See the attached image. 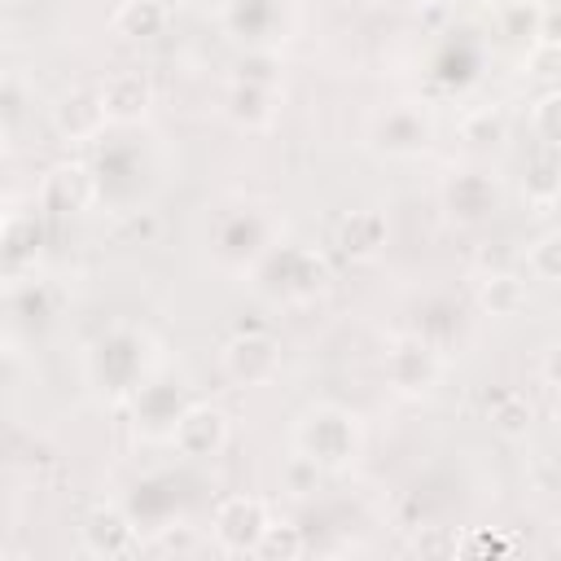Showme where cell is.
<instances>
[{"instance_id":"20","label":"cell","mask_w":561,"mask_h":561,"mask_svg":"<svg viewBox=\"0 0 561 561\" xmlns=\"http://www.w3.org/2000/svg\"><path fill=\"white\" fill-rule=\"evenodd\" d=\"M504 136H508V123L500 110H473L460 123V140L469 149H495V145H504Z\"/></svg>"},{"instance_id":"7","label":"cell","mask_w":561,"mask_h":561,"mask_svg":"<svg viewBox=\"0 0 561 561\" xmlns=\"http://www.w3.org/2000/svg\"><path fill=\"white\" fill-rule=\"evenodd\" d=\"M105 105H101V92L96 88H70L57 96L53 105V131L66 140V145H83L92 136H101L105 127Z\"/></svg>"},{"instance_id":"11","label":"cell","mask_w":561,"mask_h":561,"mask_svg":"<svg viewBox=\"0 0 561 561\" xmlns=\"http://www.w3.org/2000/svg\"><path fill=\"white\" fill-rule=\"evenodd\" d=\"M276 110H280V96H276L272 83L237 79V83L228 88V118H232L237 127H245V131L267 127V123L276 118Z\"/></svg>"},{"instance_id":"5","label":"cell","mask_w":561,"mask_h":561,"mask_svg":"<svg viewBox=\"0 0 561 561\" xmlns=\"http://www.w3.org/2000/svg\"><path fill=\"white\" fill-rule=\"evenodd\" d=\"M79 543L92 557H131L140 552V530L127 508H118L114 500H96L79 517Z\"/></svg>"},{"instance_id":"4","label":"cell","mask_w":561,"mask_h":561,"mask_svg":"<svg viewBox=\"0 0 561 561\" xmlns=\"http://www.w3.org/2000/svg\"><path fill=\"white\" fill-rule=\"evenodd\" d=\"M219 364H224L228 381H237V386H267L280 373V342L263 329L232 333L219 351Z\"/></svg>"},{"instance_id":"14","label":"cell","mask_w":561,"mask_h":561,"mask_svg":"<svg viewBox=\"0 0 561 561\" xmlns=\"http://www.w3.org/2000/svg\"><path fill=\"white\" fill-rule=\"evenodd\" d=\"M478 307L495 320H508V316H522L526 307V280L513 276V272H491L478 280Z\"/></svg>"},{"instance_id":"24","label":"cell","mask_w":561,"mask_h":561,"mask_svg":"<svg viewBox=\"0 0 561 561\" xmlns=\"http://www.w3.org/2000/svg\"><path fill=\"white\" fill-rule=\"evenodd\" d=\"M412 552H421V557H451V552H460V535L447 530V526H425L412 539Z\"/></svg>"},{"instance_id":"22","label":"cell","mask_w":561,"mask_h":561,"mask_svg":"<svg viewBox=\"0 0 561 561\" xmlns=\"http://www.w3.org/2000/svg\"><path fill=\"white\" fill-rule=\"evenodd\" d=\"M530 127H535V136H539L543 149H557L561 145V92L557 88H543L539 92V101L530 110Z\"/></svg>"},{"instance_id":"15","label":"cell","mask_w":561,"mask_h":561,"mask_svg":"<svg viewBox=\"0 0 561 561\" xmlns=\"http://www.w3.org/2000/svg\"><path fill=\"white\" fill-rule=\"evenodd\" d=\"M557 193H561V167H557L552 149H543V153H535L526 162V202L535 210H552L557 206Z\"/></svg>"},{"instance_id":"21","label":"cell","mask_w":561,"mask_h":561,"mask_svg":"<svg viewBox=\"0 0 561 561\" xmlns=\"http://www.w3.org/2000/svg\"><path fill=\"white\" fill-rule=\"evenodd\" d=\"M557 70H561V44H557V35H535L526 44V75L539 79L543 88H557Z\"/></svg>"},{"instance_id":"3","label":"cell","mask_w":561,"mask_h":561,"mask_svg":"<svg viewBox=\"0 0 561 561\" xmlns=\"http://www.w3.org/2000/svg\"><path fill=\"white\" fill-rule=\"evenodd\" d=\"M228 438H232V421H228V412L215 408V403H188V408H180L175 421H171V443H175V451L188 456V460H210V456H219V451L228 447Z\"/></svg>"},{"instance_id":"19","label":"cell","mask_w":561,"mask_h":561,"mask_svg":"<svg viewBox=\"0 0 561 561\" xmlns=\"http://www.w3.org/2000/svg\"><path fill=\"white\" fill-rule=\"evenodd\" d=\"M447 202H451V215H460V219H482V215L495 206V193H491V184H486V180L465 175V180H456V184H451Z\"/></svg>"},{"instance_id":"18","label":"cell","mask_w":561,"mask_h":561,"mask_svg":"<svg viewBox=\"0 0 561 561\" xmlns=\"http://www.w3.org/2000/svg\"><path fill=\"white\" fill-rule=\"evenodd\" d=\"M526 272H530L535 280H543V285H557V280H561V232H557V228H548V232H539V237L530 241V250H526Z\"/></svg>"},{"instance_id":"23","label":"cell","mask_w":561,"mask_h":561,"mask_svg":"<svg viewBox=\"0 0 561 561\" xmlns=\"http://www.w3.org/2000/svg\"><path fill=\"white\" fill-rule=\"evenodd\" d=\"M500 18H504V35H513V39H535L539 35V26H543V9L539 4H522V0H508L504 9H500Z\"/></svg>"},{"instance_id":"17","label":"cell","mask_w":561,"mask_h":561,"mask_svg":"<svg viewBox=\"0 0 561 561\" xmlns=\"http://www.w3.org/2000/svg\"><path fill=\"white\" fill-rule=\"evenodd\" d=\"M302 530L294 526V522H267L263 526V535H259V543H254V557H263V561H294V557H302Z\"/></svg>"},{"instance_id":"1","label":"cell","mask_w":561,"mask_h":561,"mask_svg":"<svg viewBox=\"0 0 561 561\" xmlns=\"http://www.w3.org/2000/svg\"><path fill=\"white\" fill-rule=\"evenodd\" d=\"M294 447L302 460H311L320 473H342L359 460L364 447V425L351 408L342 403H316L298 416L294 425Z\"/></svg>"},{"instance_id":"16","label":"cell","mask_w":561,"mask_h":561,"mask_svg":"<svg viewBox=\"0 0 561 561\" xmlns=\"http://www.w3.org/2000/svg\"><path fill=\"white\" fill-rule=\"evenodd\" d=\"M491 425H495L504 438H526L530 425H535V408H530V399L517 394V390L495 394V403H491Z\"/></svg>"},{"instance_id":"6","label":"cell","mask_w":561,"mask_h":561,"mask_svg":"<svg viewBox=\"0 0 561 561\" xmlns=\"http://www.w3.org/2000/svg\"><path fill=\"white\" fill-rule=\"evenodd\" d=\"M267 522H272V508H267L259 495H228V500L215 508L210 535H215L219 552L254 557V543H259V535H263Z\"/></svg>"},{"instance_id":"12","label":"cell","mask_w":561,"mask_h":561,"mask_svg":"<svg viewBox=\"0 0 561 561\" xmlns=\"http://www.w3.org/2000/svg\"><path fill=\"white\" fill-rule=\"evenodd\" d=\"M386 245V215L381 210H351L342 224H337V250L346 259H373L377 250Z\"/></svg>"},{"instance_id":"10","label":"cell","mask_w":561,"mask_h":561,"mask_svg":"<svg viewBox=\"0 0 561 561\" xmlns=\"http://www.w3.org/2000/svg\"><path fill=\"white\" fill-rule=\"evenodd\" d=\"M96 92L110 123H140L153 105V83L145 70H114Z\"/></svg>"},{"instance_id":"2","label":"cell","mask_w":561,"mask_h":561,"mask_svg":"<svg viewBox=\"0 0 561 561\" xmlns=\"http://www.w3.org/2000/svg\"><path fill=\"white\" fill-rule=\"evenodd\" d=\"M443 377V359L434 351V342H425L421 333H408V337H394L390 351H386V381L394 394H408V399H421L438 386Z\"/></svg>"},{"instance_id":"9","label":"cell","mask_w":561,"mask_h":561,"mask_svg":"<svg viewBox=\"0 0 561 561\" xmlns=\"http://www.w3.org/2000/svg\"><path fill=\"white\" fill-rule=\"evenodd\" d=\"M373 145L390 158H416L430 145V123L412 105H394L373 123Z\"/></svg>"},{"instance_id":"13","label":"cell","mask_w":561,"mask_h":561,"mask_svg":"<svg viewBox=\"0 0 561 561\" xmlns=\"http://www.w3.org/2000/svg\"><path fill=\"white\" fill-rule=\"evenodd\" d=\"M167 22H171V13H167L162 0H123V4L114 9V18H110L114 35H123V39H131V44L158 39V35L167 31Z\"/></svg>"},{"instance_id":"8","label":"cell","mask_w":561,"mask_h":561,"mask_svg":"<svg viewBox=\"0 0 561 561\" xmlns=\"http://www.w3.org/2000/svg\"><path fill=\"white\" fill-rule=\"evenodd\" d=\"M92 197H96V175L88 162H57L39 184V202L53 215H79L92 206Z\"/></svg>"},{"instance_id":"25","label":"cell","mask_w":561,"mask_h":561,"mask_svg":"<svg viewBox=\"0 0 561 561\" xmlns=\"http://www.w3.org/2000/svg\"><path fill=\"white\" fill-rule=\"evenodd\" d=\"M394 4H425V0H394Z\"/></svg>"}]
</instances>
